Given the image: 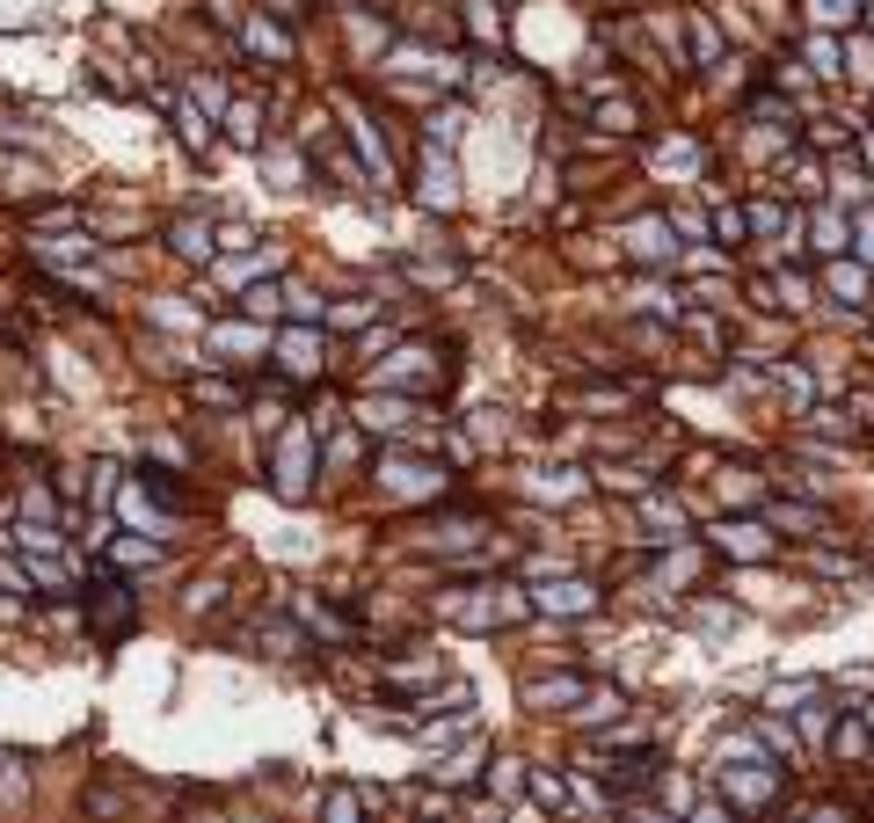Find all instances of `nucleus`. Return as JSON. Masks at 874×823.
Segmentation results:
<instances>
[{
  "mask_svg": "<svg viewBox=\"0 0 874 823\" xmlns=\"http://www.w3.org/2000/svg\"><path fill=\"white\" fill-rule=\"evenodd\" d=\"M88 627H96V641H124V634L139 627V590L117 576H102L96 590H88Z\"/></svg>",
  "mask_w": 874,
  "mask_h": 823,
  "instance_id": "obj_1",
  "label": "nucleus"
},
{
  "mask_svg": "<svg viewBox=\"0 0 874 823\" xmlns=\"http://www.w3.org/2000/svg\"><path fill=\"white\" fill-rule=\"evenodd\" d=\"M307 466H314V437L307 431H291L285 445H277V496H285V503H307Z\"/></svg>",
  "mask_w": 874,
  "mask_h": 823,
  "instance_id": "obj_2",
  "label": "nucleus"
},
{
  "mask_svg": "<svg viewBox=\"0 0 874 823\" xmlns=\"http://www.w3.org/2000/svg\"><path fill=\"white\" fill-rule=\"evenodd\" d=\"M598 780H605L612 795H641V787H656V780H663V758H656V751H627V758H612V751H605Z\"/></svg>",
  "mask_w": 874,
  "mask_h": 823,
  "instance_id": "obj_3",
  "label": "nucleus"
},
{
  "mask_svg": "<svg viewBox=\"0 0 874 823\" xmlns=\"http://www.w3.org/2000/svg\"><path fill=\"white\" fill-rule=\"evenodd\" d=\"M241 45L255 51V59H270V66H291V59H299L291 29L285 23H263V15H241Z\"/></svg>",
  "mask_w": 874,
  "mask_h": 823,
  "instance_id": "obj_4",
  "label": "nucleus"
},
{
  "mask_svg": "<svg viewBox=\"0 0 874 823\" xmlns=\"http://www.w3.org/2000/svg\"><path fill=\"white\" fill-rule=\"evenodd\" d=\"M779 533H795V539H831V510H809V503H773L765 510Z\"/></svg>",
  "mask_w": 874,
  "mask_h": 823,
  "instance_id": "obj_5",
  "label": "nucleus"
},
{
  "mask_svg": "<svg viewBox=\"0 0 874 823\" xmlns=\"http://www.w3.org/2000/svg\"><path fill=\"white\" fill-rule=\"evenodd\" d=\"M139 496H153L161 510H190V488L175 482L168 466H139Z\"/></svg>",
  "mask_w": 874,
  "mask_h": 823,
  "instance_id": "obj_6",
  "label": "nucleus"
},
{
  "mask_svg": "<svg viewBox=\"0 0 874 823\" xmlns=\"http://www.w3.org/2000/svg\"><path fill=\"white\" fill-rule=\"evenodd\" d=\"M539 606H547V612H590V606H598V590H590V583H547Z\"/></svg>",
  "mask_w": 874,
  "mask_h": 823,
  "instance_id": "obj_7",
  "label": "nucleus"
},
{
  "mask_svg": "<svg viewBox=\"0 0 874 823\" xmlns=\"http://www.w3.org/2000/svg\"><path fill=\"white\" fill-rule=\"evenodd\" d=\"M161 539H110V569H153Z\"/></svg>",
  "mask_w": 874,
  "mask_h": 823,
  "instance_id": "obj_8",
  "label": "nucleus"
},
{
  "mask_svg": "<svg viewBox=\"0 0 874 823\" xmlns=\"http://www.w3.org/2000/svg\"><path fill=\"white\" fill-rule=\"evenodd\" d=\"M831 758H838V765H860V758H867V728H860V714H846V722H838V736H831Z\"/></svg>",
  "mask_w": 874,
  "mask_h": 823,
  "instance_id": "obj_9",
  "label": "nucleus"
},
{
  "mask_svg": "<svg viewBox=\"0 0 874 823\" xmlns=\"http://www.w3.org/2000/svg\"><path fill=\"white\" fill-rule=\"evenodd\" d=\"M175 255H183V263H204V255H212V226H197V219H183V226H175Z\"/></svg>",
  "mask_w": 874,
  "mask_h": 823,
  "instance_id": "obj_10",
  "label": "nucleus"
},
{
  "mask_svg": "<svg viewBox=\"0 0 874 823\" xmlns=\"http://www.w3.org/2000/svg\"><path fill=\"white\" fill-rule=\"evenodd\" d=\"M554 700H590V685H583V678H539L533 707H554Z\"/></svg>",
  "mask_w": 874,
  "mask_h": 823,
  "instance_id": "obj_11",
  "label": "nucleus"
},
{
  "mask_svg": "<svg viewBox=\"0 0 874 823\" xmlns=\"http://www.w3.org/2000/svg\"><path fill=\"white\" fill-rule=\"evenodd\" d=\"M190 401H204V409H241V387H226V379H190Z\"/></svg>",
  "mask_w": 874,
  "mask_h": 823,
  "instance_id": "obj_12",
  "label": "nucleus"
},
{
  "mask_svg": "<svg viewBox=\"0 0 874 823\" xmlns=\"http://www.w3.org/2000/svg\"><path fill=\"white\" fill-rule=\"evenodd\" d=\"M824 285L838 291L846 307H860V299H867V277H860V270H846V263H831V270H824Z\"/></svg>",
  "mask_w": 874,
  "mask_h": 823,
  "instance_id": "obj_13",
  "label": "nucleus"
},
{
  "mask_svg": "<svg viewBox=\"0 0 874 823\" xmlns=\"http://www.w3.org/2000/svg\"><path fill=\"white\" fill-rule=\"evenodd\" d=\"M226 124H234V139H241V146H263V117H255L248 102H234V110H226Z\"/></svg>",
  "mask_w": 874,
  "mask_h": 823,
  "instance_id": "obj_14",
  "label": "nucleus"
},
{
  "mask_svg": "<svg viewBox=\"0 0 874 823\" xmlns=\"http://www.w3.org/2000/svg\"><path fill=\"white\" fill-rule=\"evenodd\" d=\"M744 226H751V219L736 212V204H722V212H714V234H722V248H744Z\"/></svg>",
  "mask_w": 874,
  "mask_h": 823,
  "instance_id": "obj_15",
  "label": "nucleus"
},
{
  "mask_svg": "<svg viewBox=\"0 0 874 823\" xmlns=\"http://www.w3.org/2000/svg\"><path fill=\"white\" fill-rule=\"evenodd\" d=\"M692 51H700V66H714V59H722V37H714L700 15H692Z\"/></svg>",
  "mask_w": 874,
  "mask_h": 823,
  "instance_id": "obj_16",
  "label": "nucleus"
},
{
  "mask_svg": "<svg viewBox=\"0 0 874 823\" xmlns=\"http://www.w3.org/2000/svg\"><path fill=\"white\" fill-rule=\"evenodd\" d=\"M809 66L831 80V73H838V45H831V37H809Z\"/></svg>",
  "mask_w": 874,
  "mask_h": 823,
  "instance_id": "obj_17",
  "label": "nucleus"
},
{
  "mask_svg": "<svg viewBox=\"0 0 874 823\" xmlns=\"http://www.w3.org/2000/svg\"><path fill=\"white\" fill-rule=\"evenodd\" d=\"M328 823H358V795H350V787L328 795Z\"/></svg>",
  "mask_w": 874,
  "mask_h": 823,
  "instance_id": "obj_18",
  "label": "nucleus"
},
{
  "mask_svg": "<svg viewBox=\"0 0 874 823\" xmlns=\"http://www.w3.org/2000/svg\"><path fill=\"white\" fill-rule=\"evenodd\" d=\"M533 795H539V801H547V809H561V801H569V787H561V780H554V773H533Z\"/></svg>",
  "mask_w": 874,
  "mask_h": 823,
  "instance_id": "obj_19",
  "label": "nucleus"
},
{
  "mask_svg": "<svg viewBox=\"0 0 874 823\" xmlns=\"http://www.w3.org/2000/svg\"><path fill=\"white\" fill-rule=\"evenodd\" d=\"M852 234H860V241H852V248H860V255H867V263H874V212H860V219H852Z\"/></svg>",
  "mask_w": 874,
  "mask_h": 823,
  "instance_id": "obj_20",
  "label": "nucleus"
},
{
  "mask_svg": "<svg viewBox=\"0 0 874 823\" xmlns=\"http://www.w3.org/2000/svg\"><path fill=\"white\" fill-rule=\"evenodd\" d=\"M809 823H852V816H846V809H816Z\"/></svg>",
  "mask_w": 874,
  "mask_h": 823,
  "instance_id": "obj_21",
  "label": "nucleus"
}]
</instances>
